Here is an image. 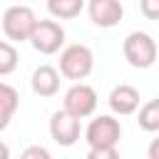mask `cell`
<instances>
[{
	"mask_svg": "<svg viewBox=\"0 0 159 159\" xmlns=\"http://www.w3.org/2000/svg\"><path fill=\"white\" fill-rule=\"evenodd\" d=\"M122 52H124V60H127L134 70H149V67L157 62L159 47H157L154 37H152L149 32L134 30V32H129V35L124 37Z\"/></svg>",
	"mask_w": 159,
	"mask_h": 159,
	"instance_id": "cell-1",
	"label": "cell"
},
{
	"mask_svg": "<svg viewBox=\"0 0 159 159\" xmlns=\"http://www.w3.org/2000/svg\"><path fill=\"white\" fill-rule=\"evenodd\" d=\"M92 70H94V52L87 45L75 42L60 52V75L62 77L82 82L92 75Z\"/></svg>",
	"mask_w": 159,
	"mask_h": 159,
	"instance_id": "cell-2",
	"label": "cell"
},
{
	"mask_svg": "<svg viewBox=\"0 0 159 159\" xmlns=\"http://www.w3.org/2000/svg\"><path fill=\"white\" fill-rule=\"evenodd\" d=\"M35 25H37V15L27 5H10L2 12V32L10 42H30Z\"/></svg>",
	"mask_w": 159,
	"mask_h": 159,
	"instance_id": "cell-3",
	"label": "cell"
},
{
	"mask_svg": "<svg viewBox=\"0 0 159 159\" xmlns=\"http://www.w3.org/2000/svg\"><path fill=\"white\" fill-rule=\"evenodd\" d=\"M122 137V124L114 114H99L94 117L87 129H84V139L89 144V149H104V147H117Z\"/></svg>",
	"mask_w": 159,
	"mask_h": 159,
	"instance_id": "cell-4",
	"label": "cell"
},
{
	"mask_svg": "<svg viewBox=\"0 0 159 159\" xmlns=\"http://www.w3.org/2000/svg\"><path fill=\"white\" fill-rule=\"evenodd\" d=\"M97 102H99V97H97V92H94L92 84L75 82V84L65 92V97H62V109H65L67 114L77 117V119H87V117L94 114Z\"/></svg>",
	"mask_w": 159,
	"mask_h": 159,
	"instance_id": "cell-5",
	"label": "cell"
},
{
	"mask_svg": "<svg viewBox=\"0 0 159 159\" xmlns=\"http://www.w3.org/2000/svg\"><path fill=\"white\" fill-rule=\"evenodd\" d=\"M30 45L40 55H55L65 45V27L57 20H37L30 35Z\"/></svg>",
	"mask_w": 159,
	"mask_h": 159,
	"instance_id": "cell-6",
	"label": "cell"
},
{
	"mask_svg": "<svg viewBox=\"0 0 159 159\" xmlns=\"http://www.w3.org/2000/svg\"><path fill=\"white\" fill-rule=\"evenodd\" d=\"M80 134H82V127H80L77 117L67 114L65 109L52 112V117H50V137L55 139V144L72 147V144L80 142Z\"/></svg>",
	"mask_w": 159,
	"mask_h": 159,
	"instance_id": "cell-7",
	"label": "cell"
},
{
	"mask_svg": "<svg viewBox=\"0 0 159 159\" xmlns=\"http://www.w3.org/2000/svg\"><path fill=\"white\" fill-rule=\"evenodd\" d=\"M87 12H89V20L97 25V27H117L124 17V5L119 0H87Z\"/></svg>",
	"mask_w": 159,
	"mask_h": 159,
	"instance_id": "cell-8",
	"label": "cell"
},
{
	"mask_svg": "<svg viewBox=\"0 0 159 159\" xmlns=\"http://www.w3.org/2000/svg\"><path fill=\"white\" fill-rule=\"evenodd\" d=\"M139 102H142L139 89L132 87V84H117L107 97L112 114H119V117H129V114L139 112Z\"/></svg>",
	"mask_w": 159,
	"mask_h": 159,
	"instance_id": "cell-9",
	"label": "cell"
},
{
	"mask_svg": "<svg viewBox=\"0 0 159 159\" xmlns=\"http://www.w3.org/2000/svg\"><path fill=\"white\" fill-rule=\"evenodd\" d=\"M30 87L37 97H55L60 92V70H55L52 65L35 67V72L30 77Z\"/></svg>",
	"mask_w": 159,
	"mask_h": 159,
	"instance_id": "cell-10",
	"label": "cell"
},
{
	"mask_svg": "<svg viewBox=\"0 0 159 159\" xmlns=\"http://www.w3.org/2000/svg\"><path fill=\"white\" fill-rule=\"evenodd\" d=\"M20 107V94L12 84L7 82H0V132L7 129V124L12 122L15 112Z\"/></svg>",
	"mask_w": 159,
	"mask_h": 159,
	"instance_id": "cell-11",
	"label": "cell"
},
{
	"mask_svg": "<svg viewBox=\"0 0 159 159\" xmlns=\"http://www.w3.org/2000/svg\"><path fill=\"white\" fill-rule=\"evenodd\" d=\"M84 10V0H47V12L55 20H72Z\"/></svg>",
	"mask_w": 159,
	"mask_h": 159,
	"instance_id": "cell-12",
	"label": "cell"
},
{
	"mask_svg": "<svg viewBox=\"0 0 159 159\" xmlns=\"http://www.w3.org/2000/svg\"><path fill=\"white\" fill-rule=\"evenodd\" d=\"M137 124H139V129H144V132H159V97H154V99H149V102H144L142 107H139V112H137Z\"/></svg>",
	"mask_w": 159,
	"mask_h": 159,
	"instance_id": "cell-13",
	"label": "cell"
},
{
	"mask_svg": "<svg viewBox=\"0 0 159 159\" xmlns=\"http://www.w3.org/2000/svg\"><path fill=\"white\" fill-rule=\"evenodd\" d=\"M17 62H20V55H17L15 45L7 42V40H0V77L15 72L17 70Z\"/></svg>",
	"mask_w": 159,
	"mask_h": 159,
	"instance_id": "cell-14",
	"label": "cell"
},
{
	"mask_svg": "<svg viewBox=\"0 0 159 159\" xmlns=\"http://www.w3.org/2000/svg\"><path fill=\"white\" fill-rule=\"evenodd\" d=\"M20 159H52V154L42 144H30V147H25L20 152Z\"/></svg>",
	"mask_w": 159,
	"mask_h": 159,
	"instance_id": "cell-15",
	"label": "cell"
},
{
	"mask_svg": "<svg viewBox=\"0 0 159 159\" xmlns=\"http://www.w3.org/2000/svg\"><path fill=\"white\" fill-rule=\"evenodd\" d=\"M139 10L147 20H159V0H139Z\"/></svg>",
	"mask_w": 159,
	"mask_h": 159,
	"instance_id": "cell-16",
	"label": "cell"
},
{
	"mask_svg": "<svg viewBox=\"0 0 159 159\" xmlns=\"http://www.w3.org/2000/svg\"><path fill=\"white\" fill-rule=\"evenodd\" d=\"M84 159H122L117 147H104V149H89Z\"/></svg>",
	"mask_w": 159,
	"mask_h": 159,
	"instance_id": "cell-17",
	"label": "cell"
},
{
	"mask_svg": "<svg viewBox=\"0 0 159 159\" xmlns=\"http://www.w3.org/2000/svg\"><path fill=\"white\" fill-rule=\"evenodd\" d=\"M147 157H149V159H159V134L149 142V147H147Z\"/></svg>",
	"mask_w": 159,
	"mask_h": 159,
	"instance_id": "cell-18",
	"label": "cell"
},
{
	"mask_svg": "<svg viewBox=\"0 0 159 159\" xmlns=\"http://www.w3.org/2000/svg\"><path fill=\"white\" fill-rule=\"evenodd\" d=\"M0 159H10V147L0 139Z\"/></svg>",
	"mask_w": 159,
	"mask_h": 159,
	"instance_id": "cell-19",
	"label": "cell"
},
{
	"mask_svg": "<svg viewBox=\"0 0 159 159\" xmlns=\"http://www.w3.org/2000/svg\"><path fill=\"white\" fill-rule=\"evenodd\" d=\"M15 5H22V0H15Z\"/></svg>",
	"mask_w": 159,
	"mask_h": 159,
	"instance_id": "cell-20",
	"label": "cell"
}]
</instances>
